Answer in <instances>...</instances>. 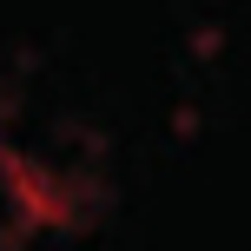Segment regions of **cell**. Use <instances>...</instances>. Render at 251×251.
<instances>
[{
    "mask_svg": "<svg viewBox=\"0 0 251 251\" xmlns=\"http://www.w3.org/2000/svg\"><path fill=\"white\" fill-rule=\"evenodd\" d=\"M73 199L53 172H40L26 152L0 146V251H26L40 231L66 225Z\"/></svg>",
    "mask_w": 251,
    "mask_h": 251,
    "instance_id": "6da1fadb",
    "label": "cell"
}]
</instances>
